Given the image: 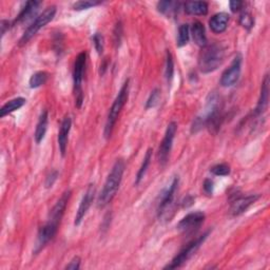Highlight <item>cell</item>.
I'll use <instances>...</instances> for the list:
<instances>
[{"label": "cell", "mask_w": 270, "mask_h": 270, "mask_svg": "<svg viewBox=\"0 0 270 270\" xmlns=\"http://www.w3.org/2000/svg\"><path fill=\"white\" fill-rule=\"evenodd\" d=\"M194 203V199L191 197V196H188L184 199V202H183V206L184 207H190V206H192Z\"/></svg>", "instance_id": "obj_38"}, {"label": "cell", "mask_w": 270, "mask_h": 270, "mask_svg": "<svg viewBox=\"0 0 270 270\" xmlns=\"http://www.w3.org/2000/svg\"><path fill=\"white\" fill-rule=\"evenodd\" d=\"M87 62V55L85 52L79 53L75 59L74 71H73V84H74V95H75V106L81 109L84 103V92H83V81L85 75V68Z\"/></svg>", "instance_id": "obj_7"}, {"label": "cell", "mask_w": 270, "mask_h": 270, "mask_svg": "<svg viewBox=\"0 0 270 270\" xmlns=\"http://www.w3.org/2000/svg\"><path fill=\"white\" fill-rule=\"evenodd\" d=\"M2 26V36H4L7 32V30L10 29V23L8 21H2V24H0Z\"/></svg>", "instance_id": "obj_37"}, {"label": "cell", "mask_w": 270, "mask_h": 270, "mask_svg": "<svg viewBox=\"0 0 270 270\" xmlns=\"http://www.w3.org/2000/svg\"><path fill=\"white\" fill-rule=\"evenodd\" d=\"M230 16L228 13L221 12L213 15L209 21V27L210 30L215 34H221L225 32L228 27Z\"/></svg>", "instance_id": "obj_15"}, {"label": "cell", "mask_w": 270, "mask_h": 270, "mask_svg": "<svg viewBox=\"0 0 270 270\" xmlns=\"http://www.w3.org/2000/svg\"><path fill=\"white\" fill-rule=\"evenodd\" d=\"M191 34H192V38H193L194 43L198 47L204 48L208 45L205 27L202 23H199V22L193 23L192 28H191Z\"/></svg>", "instance_id": "obj_19"}, {"label": "cell", "mask_w": 270, "mask_h": 270, "mask_svg": "<svg viewBox=\"0 0 270 270\" xmlns=\"http://www.w3.org/2000/svg\"><path fill=\"white\" fill-rule=\"evenodd\" d=\"M204 221H205V214L202 211L191 212L179 221L176 228L178 231H181L182 233L192 234L201 228Z\"/></svg>", "instance_id": "obj_10"}, {"label": "cell", "mask_w": 270, "mask_h": 270, "mask_svg": "<svg viewBox=\"0 0 270 270\" xmlns=\"http://www.w3.org/2000/svg\"><path fill=\"white\" fill-rule=\"evenodd\" d=\"M243 6H244V3L238 2V0H233V2H230V3H229L230 10H231V12H233V13L238 12L239 10L242 9Z\"/></svg>", "instance_id": "obj_36"}, {"label": "cell", "mask_w": 270, "mask_h": 270, "mask_svg": "<svg viewBox=\"0 0 270 270\" xmlns=\"http://www.w3.org/2000/svg\"><path fill=\"white\" fill-rule=\"evenodd\" d=\"M210 172L216 176H227L230 174V167L227 164H217L210 169Z\"/></svg>", "instance_id": "obj_29"}, {"label": "cell", "mask_w": 270, "mask_h": 270, "mask_svg": "<svg viewBox=\"0 0 270 270\" xmlns=\"http://www.w3.org/2000/svg\"><path fill=\"white\" fill-rule=\"evenodd\" d=\"M71 194H72L71 190H67V191H65L62 197L58 199L55 206L52 208L51 211H50L48 222L46 223V225H44L41 229H39L38 231L36 243L33 250L34 254H38L41 252L46 247V245L50 241H52L54 236L56 235L58 231V227L61 225L62 218L65 214V210L68 206Z\"/></svg>", "instance_id": "obj_1"}, {"label": "cell", "mask_w": 270, "mask_h": 270, "mask_svg": "<svg viewBox=\"0 0 270 270\" xmlns=\"http://www.w3.org/2000/svg\"><path fill=\"white\" fill-rule=\"evenodd\" d=\"M176 131H177V124L175 122H171L167 127L163 142L161 143V146H159L158 150V161L162 166H165L168 162Z\"/></svg>", "instance_id": "obj_9"}, {"label": "cell", "mask_w": 270, "mask_h": 270, "mask_svg": "<svg viewBox=\"0 0 270 270\" xmlns=\"http://www.w3.org/2000/svg\"><path fill=\"white\" fill-rule=\"evenodd\" d=\"M178 3L175 2H170V0H166V2H159L157 4V10L159 13H162L167 16H171L178 12V8H179Z\"/></svg>", "instance_id": "obj_23"}, {"label": "cell", "mask_w": 270, "mask_h": 270, "mask_svg": "<svg viewBox=\"0 0 270 270\" xmlns=\"http://www.w3.org/2000/svg\"><path fill=\"white\" fill-rule=\"evenodd\" d=\"M26 103H27V101H26V98H24V97H17V98L12 99V101L8 102L7 104H5L3 106L2 110H0V117L4 118L5 116L13 113L14 111H16V110L24 107L26 105Z\"/></svg>", "instance_id": "obj_21"}, {"label": "cell", "mask_w": 270, "mask_h": 270, "mask_svg": "<svg viewBox=\"0 0 270 270\" xmlns=\"http://www.w3.org/2000/svg\"><path fill=\"white\" fill-rule=\"evenodd\" d=\"M81 262H82L81 257H79V256H74L71 259V262H70L66 266V269H69V270H77V269L81 268Z\"/></svg>", "instance_id": "obj_35"}, {"label": "cell", "mask_w": 270, "mask_h": 270, "mask_svg": "<svg viewBox=\"0 0 270 270\" xmlns=\"http://www.w3.org/2000/svg\"><path fill=\"white\" fill-rule=\"evenodd\" d=\"M39 6H41V3L36 2V0H32V2H28L25 7L23 8V10L21 11V13L18 14V16L15 19V24H23L26 23L28 21H30L33 16L36 15V13L38 12Z\"/></svg>", "instance_id": "obj_16"}, {"label": "cell", "mask_w": 270, "mask_h": 270, "mask_svg": "<svg viewBox=\"0 0 270 270\" xmlns=\"http://www.w3.org/2000/svg\"><path fill=\"white\" fill-rule=\"evenodd\" d=\"M259 198V195L257 194H250L247 196H237L231 204L230 207V213L233 216H237L239 214L244 213L246 210L254 204L257 199Z\"/></svg>", "instance_id": "obj_13"}, {"label": "cell", "mask_w": 270, "mask_h": 270, "mask_svg": "<svg viewBox=\"0 0 270 270\" xmlns=\"http://www.w3.org/2000/svg\"><path fill=\"white\" fill-rule=\"evenodd\" d=\"M179 179L177 176L173 178L167 188L163 190V192L159 195V202L157 206V216L161 222H169L174 214L175 209V195L178 188Z\"/></svg>", "instance_id": "obj_4"}, {"label": "cell", "mask_w": 270, "mask_h": 270, "mask_svg": "<svg viewBox=\"0 0 270 270\" xmlns=\"http://www.w3.org/2000/svg\"><path fill=\"white\" fill-rule=\"evenodd\" d=\"M58 175H59V173H58L57 170H54V171H52L51 173H50V174L47 176V178H46L45 187H46L47 189H49V188H52V187H53V185L55 184V182L57 181Z\"/></svg>", "instance_id": "obj_33"}, {"label": "cell", "mask_w": 270, "mask_h": 270, "mask_svg": "<svg viewBox=\"0 0 270 270\" xmlns=\"http://www.w3.org/2000/svg\"><path fill=\"white\" fill-rule=\"evenodd\" d=\"M56 7L52 6L47 8L41 15L37 16L35 21L28 27V29L23 34L21 41H19V45H26L28 42L31 41L38 31H41L49 23H51L56 15Z\"/></svg>", "instance_id": "obj_6"}, {"label": "cell", "mask_w": 270, "mask_h": 270, "mask_svg": "<svg viewBox=\"0 0 270 270\" xmlns=\"http://www.w3.org/2000/svg\"><path fill=\"white\" fill-rule=\"evenodd\" d=\"M239 25L246 30H248V31H250L254 26V19L252 15L249 12H243L241 16H239Z\"/></svg>", "instance_id": "obj_27"}, {"label": "cell", "mask_w": 270, "mask_h": 270, "mask_svg": "<svg viewBox=\"0 0 270 270\" xmlns=\"http://www.w3.org/2000/svg\"><path fill=\"white\" fill-rule=\"evenodd\" d=\"M152 152L153 150L152 149H148L147 152H146V155L143 159V163H142V166L141 168H139L138 172L136 174V178H135V185H138L139 183H141L143 181V178L145 177L147 171H148V168L150 166V163H151L152 161Z\"/></svg>", "instance_id": "obj_22"}, {"label": "cell", "mask_w": 270, "mask_h": 270, "mask_svg": "<svg viewBox=\"0 0 270 270\" xmlns=\"http://www.w3.org/2000/svg\"><path fill=\"white\" fill-rule=\"evenodd\" d=\"M224 57L225 48L221 44L207 45L199 53L198 68L205 74L211 73L223 64Z\"/></svg>", "instance_id": "obj_3"}, {"label": "cell", "mask_w": 270, "mask_h": 270, "mask_svg": "<svg viewBox=\"0 0 270 270\" xmlns=\"http://www.w3.org/2000/svg\"><path fill=\"white\" fill-rule=\"evenodd\" d=\"M203 189H204V192L208 196H211L212 193H213V190H214V183H213L212 179H210V178L205 179L204 185H203Z\"/></svg>", "instance_id": "obj_34"}, {"label": "cell", "mask_w": 270, "mask_h": 270, "mask_svg": "<svg viewBox=\"0 0 270 270\" xmlns=\"http://www.w3.org/2000/svg\"><path fill=\"white\" fill-rule=\"evenodd\" d=\"M95 192L96 189L94 184H90L86 190V192L82 198L81 204H79V207L77 209V212L75 215V219H74V226H79L82 224L83 219L85 218L86 214L88 213L89 208L91 207L94 197H95Z\"/></svg>", "instance_id": "obj_12"}, {"label": "cell", "mask_w": 270, "mask_h": 270, "mask_svg": "<svg viewBox=\"0 0 270 270\" xmlns=\"http://www.w3.org/2000/svg\"><path fill=\"white\" fill-rule=\"evenodd\" d=\"M49 78V74L45 71H39L34 73L31 78H30V88L31 89H36L42 87L43 85H45Z\"/></svg>", "instance_id": "obj_24"}, {"label": "cell", "mask_w": 270, "mask_h": 270, "mask_svg": "<svg viewBox=\"0 0 270 270\" xmlns=\"http://www.w3.org/2000/svg\"><path fill=\"white\" fill-rule=\"evenodd\" d=\"M241 70H242V56L237 55L234 57L233 62L230 65V67L227 70H225L224 73L222 74L219 84H221V86L224 88L232 87L237 83L239 75H241Z\"/></svg>", "instance_id": "obj_11"}, {"label": "cell", "mask_w": 270, "mask_h": 270, "mask_svg": "<svg viewBox=\"0 0 270 270\" xmlns=\"http://www.w3.org/2000/svg\"><path fill=\"white\" fill-rule=\"evenodd\" d=\"M210 231H207L205 232L203 235L198 236L197 238L193 239V241L191 243H189L181 252H179L173 259L171 261V263L168 264L164 269H176V268H179L182 267L184 264L187 263V261H189L190 258H191L195 252L197 251V250L199 249V247H201L204 242L206 241V238L208 237Z\"/></svg>", "instance_id": "obj_8"}, {"label": "cell", "mask_w": 270, "mask_h": 270, "mask_svg": "<svg viewBox=\"0 0 270 270\" xmlns=\"http://www.w3.org/2000/svg\"><path fill=\"white\" fill-rule=\"evenodd\" d=\"M125 168L126 164L124 162V159L122 158L116 159L115 164L113 165L111 171H110L106 179V183L104 185L102 192L98 195L97 206L99 208H104L112 202V199L114 198V196L118 191L119 186H121Z\"/></svg>", "instance_id": "obj_2"}, {"label": "cell", "mask_w": 270, "mask_h": 270, "mask_svg": "<svg viewBox=\"0 0 270 270\" xmlns=\"http://www.w3.org/2000/svg\"><path fill=\"white\" fill-rule=\"evenodd\" d=\"M71 127H72L71 117L66 116L63 119L61 128H59V132H58V147H59V151H61V154L63 157L66 156L68 141H69V134H70V131H71Z\"/></svg>", "instance_id": "obj_14"}, {"label": "cell", "mask_w": 270, "mask_h": 270, "mask_svg": "<svg viewBox=\"0 0 270 270\" xmlns=\"http://www.w3.org/2000/svg\"><path fill=\"white\" fill-rule=\"evenodd\" d=\"M128 97H129V79H127L125 84L123 85L122 89L119 90L115 101L112 104V107L110 108V111H109V114L107 117V123L105 126V131H104V135H105L106 139L111 137L114 126H115V124L117 122V118L119 116V113H121L122 109L124 108V106L128 102Z\"/></svg>", "instance_id": "obj_5"}, {"label": "cell", "mask_w": 270, "mask_h": 270, "mask_svg": "<svg viewBox=\"0 0 270 270\" xmlns=\"http://www.w3.org/2000/svg\"><path fill=\"white\" fill-rule=\"evenodd\" d=\"M184 10L189 15L205 16L208 13V4L205 2H188L184 5Z\"/></svg>", "instance_id": "obj_20"}, {"label": "cell", "mask_w": 270, "mask_h": 270, "mask_svg": "<svg viewBox=\"0 0 270 270\" xmlns=\"http://www.w3.org/2000/svg\"><path fill=\"white\" fill-rule=\"evenodd\" d=\"M48 124H49V114L47 110H44V111L41 113V116L38 118V123L36 126V130H35V142L37 144H41L44 138L46 136L47 130H48Z\"/></svg>", "instance_id": "obj_18"}, {"label": "cell", "mask_w": 270, "mask_h": 270, "mask_svg": "<svg viewBox=\"0 0 270 270\" xmlns=\"http://www.w3.org/2000/svg\"><path fill=\"white\" fill-rule=\"evenodd\" d=\"M268 99H269V76L266 75L262 83L261 94H259L257 106L254 110L255 115H261L265 112V110L267 109V106H268Z\"/></svg>", "instance_id": "obj_17"}, {"label": "cell", "mask_w": 270, "mask_h": 270, "mask_svg": "<svg viewBox=\"0 0 270 270\" xmlns=\"http://www.w3.org/2000/svg\"><path fill=\"white\" fill-rule=\"evenodd\" d=\"M92 41H93V44H94V47H95V50L97 51V53L99 55H102L104 52V46H105L104 36L101 33H96V34H94Z\"/></svg>", "instance_id": "obj_31"}, {"label": "cell", "mask_w": 270, "mask_h": 270, "mask_svg": "<svg viewBox=\"0 0 270 270\" xmlns=\"http://www.w3.org/2000/svg\"><path fill=\"white\" fill-rule=\"evenodd\" d=\"M114 44H115V47L118 48L119 46H121V43H122V38H123V26H122V23H118L116 26H115V29H114Z\"/></svg>", "instance_id": "obj_32"}, {"label": "cell", "mask_w": 270, "mask_h": 270, "mask_svg": "<svg viewBox=\"0 0 270 270\" xmlns=\"http://www.w3.org/2000/svg\"><path fill=\"white\" fill-rule=\"evenodd\" d=\"M98 5H102V2H89V0H82V2L75 3L73 5V9L75 10V11H84V10H89Z\"/></svg>", "instance_id": "obj_30"}, {"label": "cell", "mask_w": 270, "mask_h": 270, "mask_svg": "<svg viewBox=\"0 0 270 270\" xmlns=\"http://www.w3.org/2000/svg\"><path fill=\"white\" fill-rule=\"evenodd\" d=\"M189 37H190V28L189 25L184 24L182 26H179L178 28V34H177V47L182 48L186 46L189 42Z\"/></svg>", "instance_id": "obj_25"}, {"label": "cell", "mask_w": 270, "mask_h": 270, "mask_svg": "<svg viewBox=\"0 0 270 270\" xmlns=\"http://www.w3.org/2000/svg\"><path fill=\"white\" fill-rule=\"evenodd\" d=\"M174 75V62L172 54L169 51L167 52V61H166V78L168 83H171Z\"/></svg>", "instance_id": "obj_26"}, {"label": "cell", "mask_w": 270, "mask_h": 270, "mask_svg": "<svg viewBox=\"0 0 270 270\" xmlns=\"http://www.w3.org/2000/svg\"><path fill=\"white\" fill-rule=\"evenodd\" d=\"M159 101H161V91H159V89H154L148 98L146 109L155 108L158 105Z\"/></svg>", "instance_id": "obj_28"}]
</instances>
